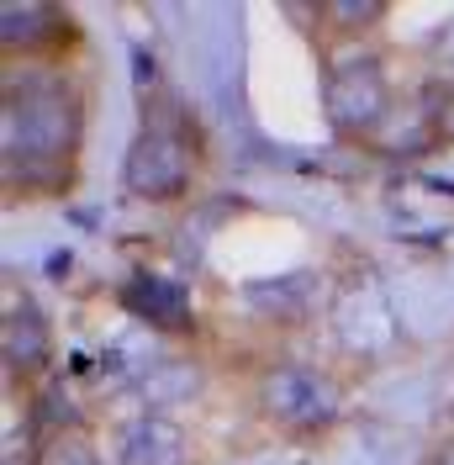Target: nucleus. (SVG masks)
I'll list each match as a JSON object with an SVG mask.
<instances>
[{
	"mask_svg": "<svg viewBox=\"0 0 454 465\" xmlns=\"http://www.w3.org/2000/svg\"><path fill=\"white\" fill-rule=\"evenodd\" d=\"M322 101H328V116L339 127H370L375 116L386 112V80H380L375 64H349V69H339L328 80Z\"/></svg>",
	"mask_w": 454,
	"mask_h": 465,
	"instance_id": "7ed1b4c3",
	"label": "nucleus"
},
{
	"mask_svg": "<svg viewBox=\"0 0 454 465\" xmlns=\"http://www.w3.org/2000/svg\"><path fill=\"white\" fill-rule=\"evenodd\" d=\"M433 465H454V455H444V460H433Z\"/></svg>",
	"mask_w": 454,
	"mask_h": 465,
	"instance_id": "9b49d317",
	"label": "nucleus"
},
{
	"mask_svg": "<svg viewBox=\"0 0 454 465\" xmlns=\"http://www.w3.org/2000/svg\"><path fill=\"white\" fill-rule=\"evenodd\" d=\"M333 322H339V339H343L349 349H360V354L391 344V307H386V296H380L375 286L343 291V302H339V312H333Z\"/></svg>",
	"mask_w": 454,
	"mask_h": 465,
	"instance_id": "423d86ee",
	"label": "nucleus"
},
{
	"mask_svg": "<svg viewBox=\"0 0 454 465\" xmlns=\"http://www.w3.org/2000/svg\"><path fill=\"white\" fill-rule=\"evenodd\" d=\"M127 185L138 196H174L185 185V148L164 138V133L138 138L133 153H127Z\"/></svg>",
	"mask_w": 454,
	"mask_h": 465,
	"instance_id": "20e7f679",
	"label": "nucleus"
},
{
	"mask_svg": "<svg viewBox=\"0 0 454 465\" xmlns=\"http://www.w3.org/2000/svg\"><path fill=\"white\" fill-rule=\"evenodd\" d=\"M201 386L196 371H185V365H159V371H148V376L133 381V391H138L148 412H159V402H180V397H191Z\"/></svg>",
	"mask_w": 454,
	"mask_h": 465,
	"instance_id": "0eeeda50",
	"label": "nucleus"
},
{
	"mask_svg": "<svg viewBox=\"0 0 454 465\" xmlns=\"http://www.w3.org/2000/svg\"><path fill=\"white\" fill-rule=\"evenodd\" d=\"M433 58L454 74V22H449V27H439V37H433Z\"/></svg>",
	"mask_w": 454,
	"mask_h": 465,
	"instance_id": "9d476101",
	"label": "nucleus"
},
{
	"mask_svg": "<svg viewBox=\"0 0 454 465\" xmlns=\"http://www.w3.org/2000/svg\"><path fill=\"white\" fill-rule=\"evenodd\" d=\"M48 465H106L90 444H58L54 455H48Z\"/></svg>",
	"mask_w": 454,
	"mask_h": 465,
	"instance_id": "1a4fd4ad",
	"label": "nucleus"
},
{
	"mask_svg": "<svg viewBox=\"0 0 454 465\" xmlns=\"http://www.w3.org/2000/svg\"><path fill=\"white\" fill-rule=\"evenodd\" d=\"M185 455V429L164 412L133 418L116 439V465H180Z\"/></svg>",
	"mask_w": 454,
	"mask_h": 465,
	"instance_id": "39448f33",
	"label": "nucleus"
},
{
	"mask_svg": "<svg viewBox=\"0 0 454 465\" xmlns=\"http://www.w3.org/2000/svg\"><path fill=\"white\" fill-rule=\"evenodd\" d=\"M127 302H133V312H143L148 322H180L185 318L180 286H164V281H138V286L127 291Z\"/></svg>",
	"mask_w": 454,
	"mask_h": 465,
	"instance_id": "6e6552de",
	"label": "nucleus"
},
{
	"mask_svg": "<svg viewBox=\"0 0 454 465\" xmlns=\"http://www.w3.org/2000/svg\"><path fill=\"white\" fill-rule=\"evenodd\" d=\"M69 138V106L48 85L22 90V101H5V153H54Z\"/></svg>",
	"mask_w": 454,
	"mask_h": 465,
	"instance_id": "f257e3e1",
	"label": "nucleus"
},
{
	"mask_svg": "<svg viewBox=\"0 0 454 465\" xmlns=\"http://www.w3.org/2000/svg\"><path fill=\"white\" fill-rule=\"evenodd\" d=\"M264 407H270V418H281L291 429H317V423L339 418V386L307 365H285L264 381Z\"/></svg>",
	"mask_w": 454,
	"mask_h": 465,
	"instance_id": "f03ea898",
	"label": "nucleus"
}]
</instances>
